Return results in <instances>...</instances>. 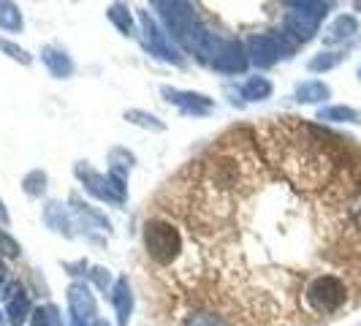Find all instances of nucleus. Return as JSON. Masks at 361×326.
I'll use <instances>...</instances> for the list:
<instances>
[{"mask_svg":"<svg viewBox=\"0 0 361 326\" xmlns=\"http://www.w3.org/2000/svg\"><path fill=\"white\" fill-rule=\"evenodd\" d=\"M286 150H283V166L290 177L307 188H318L321 182L329 180L331 169H334V158L324 145V136H318L312 128L296 126L290 123L286 126Z\"/></svg>","mask_w":361,"mask_h":326,"instance_id":"nucleus-1","label":"nucleus"},{"mask_svg":"<svg viewBox=\"0 0 361 326\" xmlns=\"http://www.w3.org/2000/svg\"><path fill=\"white\" fill-rule=\"evenodd\" d=\"M310 302L321 313H334L345 302V286L337 277H318L310 286Z\"/></svg>","mask_w":361,"mask_h":326,"instance_id":"nucleus-2","label":"nucleus"},{"mask_svg":"<svg viewBox=\"0 0 361 326\" xmlns=\"http://www.w3.org/2000/svg\"><path fill=\"white\" fill-rule=\"evenodd\" d=\"M321 120H340V123H359L361 114L359 111H353V109L348 107H334V109H326V111H321Z\"/></svg>","mask_w":361,"mask_h":326,"instance_id":"nucleus-3","label":"nucleus"},{"mask_svg":"<svg viewBox=\"0 0 361 326\" xmlns=\"http://www.w3.org/2000/svg\"><path fill=\"white\" fill-rule=\"evenodd\" d=\"M350 33H356V19H350V17H340L334 22V28H331V38H334V41L348 38Z\"/></svg>","mask_w":361,"mask_h":326,"instance_id":"nucleus-4","label":"nucleus"},{"mask_svg":"<svg viewBox=\"0 0 361 326\" xmlns=\"http://www.w3.org/2000/svg\"><path fill=\"white\" fill-rule=\"evenodd\" d=\"M299 95H302V101H321V98L329 95V87H326V85H318V82H312V85H305V87L299 90Z\"/></svg>","mask_w":361,"mask_h":326,"instance_id":"nucleus-5","label":"nucleus"},{"mask_svg":"<svg viewBox=\"0 0 361 326\" xmlns=\"http://www.w3.org/2000/svg\"><path fill=\"white\" fill-rule=\"evenodd\" d=\"M334 63H340V54H324V57H318V60L312 63V68H329V66H334Z\"/></svg>","mask_w":361,"mask_h":326,"instance_id":"nucleus-6","label":"nucleus"},{"mask_svg":"<svg viewBox=\"0 0 361 326\" xmlns=\"http://www.w3.org/2000/svg\"><path fill=\"white\" fill-rule=\"evenodd\" d=\"M356 8H361V3H356Z\"/></svg>","mask_w":361,"mask_h":326,"instance_id":"nucleus-7","label":"nucleus"},{"mask_svg":"<svg viewBox=\"0 0 361 326\" xmlns=\"http://www.w3.org/2000/svg\"><path fill=\"white\" fill-rule=\"evenodd\" d=\"M359 76H361V68H359Z\"/></svg>","mask_w":361,"mask_h":326,"instance_id":"nucleus-8","label":"nucleus"}]
</instances>
